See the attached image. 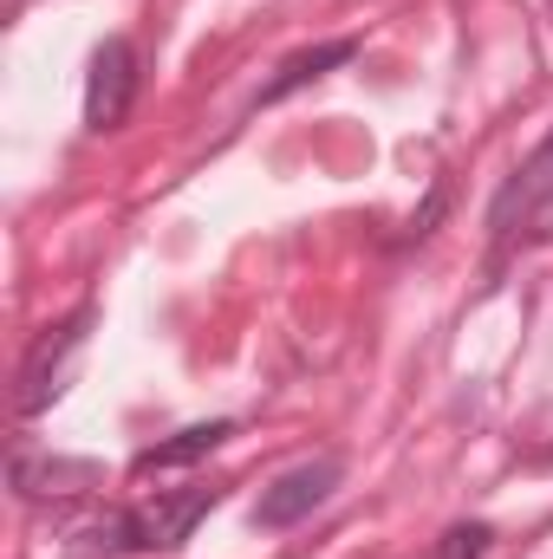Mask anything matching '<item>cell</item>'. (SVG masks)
Wrapping results in <instances>:
<instances>
[{
  "label": "cell",
  "mask_w": 553,
  "mask_h": 559,
  "mask_svg": "<svg viewBox=\"0 0 553 559\" xmlns=\"http://www.w3.org/2000/svg\"><path fill=\"white\" fill-rule=\"evenodd\" d=\"M13 488L26 501H66L98 488V462H66V455H13Z\"/></svg>",
  "instance_id": "obj_5"
},
{
  "label": "cell",
  "mask_w": 553,
  "mask_h": 559,
  "mask_svg": "<svg viewBox=\"0 0 553 559\" xmlns=\"http://www.w3.org/2000/svg\"><path fill=\"white\" fill-rule=\"evenodd\" d=\"M235 436V423H189V429H176L169 442H156V449H143L138 462H131V475H169V468H189V462H202V455H215L222 442Z\"/></svg>",
  "instance_id": "obj_6"
},
{
  "label": "cell",
  "mask_w": 553,
  "mask_h": 559,
  "mask_svg": "<svg viewBox=\"0 0 553 559\" xmlns=\"http://www.w3.org/2000/svg\"><path fill=\"white\" fill-rule=\"evenodd\" d=\"M215 501H222V488H215V481H209V488H176V495L138 501V508H131V534H138V554H176V547L196 534V521H202Z\"/></svg>",
  "instance_id": "obj_3"
},
{
  "label": "cell",
  "mask_w": 553,
  "mask_h": 559,
  "mask_svg": "<svg viewBox=\"0 0 553 559\" xmlns=\"http://www.w3.org/2000/svg\"><path fill=\"white\" fill-rule=\"evenodd\" d=\"M541 209H553V138L534 150V163L528 169H515V182L502 189V202H495V228L508 235L515 228V215L528 222V215H541Z\"/></svg>",
  "instance_id": "obj_7"
},
{
  "label": "cell",
  "mask_w": 553,
  "mask_h": 559,
  "mask_svg": "<svg viewBox=\"0 0 553 559\" xmlns=\"http://www.w3.org/2000/svg\"><path fill=\"white\" fill-rule=\"evenodd\" d=\"M72 559H111V554H138V534H131V508H111V514H98V521H85L79 534H72Z\"/></svg>",
  "instance_id": "obj_9"
},
{
  "label": "cell",
  "mask_w": 553,
  "mask_h": 559,
  "mask_svg": "<svg viewBox=\"0 0 553 559\" xmlns=\"http://www.w3.org/2000/svg\"><path fill=\"white\" fill-rule=\"evenodd\" d=\"M138 105V46L131 39H105L92 52V79H85V124L92 131H118Z\"/></svg>",
  "instance_id": "obj_2"
},
{
  "label": "cell",
  "mask_w": 553,
  "mask_h": 559,
  "mask_svg": "<svg viewBox=\"0 0 553 559\" xmlns=\"http://www.w3.org/2000/svg\"><path fill=\"white\" fill-rule=\"evenodd\" d=\"M92 319H98V306H79L72 319H59V325H46L39 338H33V352H26V365H20V411L33 417V411H46L59 391H66V378H72V358L85 352V338H92Z\"/></svg>",
  "instance_id": "obj_1"
},
{
  "label": "cell",
  "mask_w": 553,
  "mask_h": 559,
  "mask_svg": "<svg viewBox=\"0 0 553 559\" xmlns=\"http://www.w3.org/2000/svg\"><path fill=\"white\" fill-rule=\"evenodd\" d=\"M358 52V39H326V46H313V52H293L286 66H280L274 79L261 85V105H280V98H293L299 85H313V79H326L332 66H345Z\"/></svg>",
  "instance_id": "obj_8"
},
{
  "label": "cell",
  "mask_w": 553,
  "mask_h": 559,
  "mask_svg": "<svg viewBox=\"0 0 553 559\" xmlns=\"http://www.w3.org/2000/svg\"><path fill=\"white\" fill-rule=\"evenodd\" d=\"M443 209H449V182H436V189H430V202L416 209V222H411V235H416V241H423V235H430V228L443 222Z\"/></svg>",
  "instance_id": "obj_11"
},
{
  "label": "cell",
  "mask_w": 553,
  "mask_h": 559,
  "mask_svg": "<svg viewBox=\"0 0 553 559\" xmlns=\"http://www.w3.org/2000/svg\"><path fill=\"white\" fill-rule=\"evenodd\" d=\"M489 547H495V527H482V521H462V527H449V534H443L436 559H482Z\"/></svg>",
  "instance_id": "obj_10"
},
{
  "label": "cell",
  "mask_w": 553,
  "mask_h": 559,
  "mask_svg": "<svg viewBox=\"0 0 553 559\" xmlns=\"http://www.w3.org/2000/svg\"><path fill=\"white\" fill-rule=\"evenodd\" d=\"M339 475H345V468H339L332 455L286 468L274 488H261V501H255V527H293V521H306L313 508H326V495L339 488Z\"/></svg>",
  "instance_id": "obj_4"
}]
</instances>
